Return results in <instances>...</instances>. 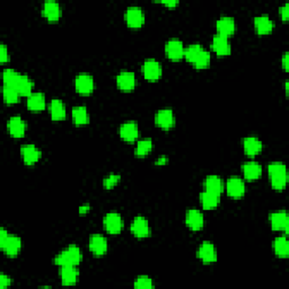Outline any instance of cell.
Wrapping results in <instances>:
<instances>
[{"instance_id": "5bb4252c", "label": "cell", "mask_w": 289, "mask_h": 289, "mask_svg": "<svg viewBox=\"0 0 289 289\" xmlns=\"http://www.w3.org/2000/svg\"><path fill=\"white\" fill-rule=\"evenodd\" d=\"M11 87L15 88L18 91L19 95L30 96L32 94L33 89V81L25 75L17 74L16 78L14 80V83Z\"/></svg>"}, {"instance_id": "f6af8a7d", "label": "cell", "mask_w": 289, "mask_h": 289, "mask_svg": "<svg viewBox=\"0 0 289 289\" xmlns=\"http://www.w3.org/2000/svg\"><path fill=\"white\" fill-rule=\"evenodd\" d=\"M90 206L89 205H83L79 207V214H86L87 211H89Z\"/></svg>"}, {"instance_id": "83f0119b", "label": "cell", "mask_w": 289, "mask_h": 289, "mask_svg": "<svg viewBox=\"0 0 289 289\" xmlns=\"http://www.w3.org/2000/svg\"><path fill=\"white\" fill-rule=\"evenodd\" d=\"M243 147L245 153L248 154L249 156H254L257 155L258 153L261 152L262 149V142L260 141V139L254 137V136H250L247 137L243 140Z\"/></svg>"}, {"instance_id": "8992f818", "label": "cell", "mask_w": 289, "mask_h": 289, "mask_svg": "<svg viewBox=\"0 0 289 289\" xmlns=\"http://www.w3.org/2000/svg\"><path fill=\"white\" fill-rule=\"evenodd\" d=\"M124 16H126L127 24L132 28H139L144 22L142 9L138 6L128 7L126 11V15Z\"/></svg>"}, {"instance_id": "74e56055", "label": "cell", "mask_w": 289, "mask_h": 289, "mask_svg": "<svg viewBox=\"0 0 289 289\" xmlns=\"http://www.w3.org/2000/svg\"><path fill=\"white\" fill-rule=\"evenodd\" d=\"M120 180H121V175L120 174H110L103 180V185L105 189L110 190V189H112L114 185H117L120 182Z\"/></svg>"}, {"instance_id": "3957f363", "label": "cell", "mask_w": 289, "mask_h": 289, "mask_svg": "<svg viewBox=\"0 0 289 289\" xmlns=\"http://www.w3.org/2000/svg\"><path fill=\"white\" fill-rule=\"evenodd\" d=\"M81 261V252L77 245L71 244L55 258V263L59 267L75 266L77 267Z\"/></svg>"}, {"instance_id": "9a60e30c", "label": "cell", "mask_w": 289, "mask_h": 289, "mask_svg": "<svg viewBox=\"0 0 289 289\" xmlns=\"http://www.w3.org/2000/svg\"><path fill=\"white\" fill-rule=\"evenodd\" d=\"M75 87L80 94L87 95L90 94L94 89V79L93 77L87 74H80L76 77Z\"/></svg>"}, {"instance_id": "cb8c5ba5", "label": "cell", "mask_w": 289, "mask_h": 289, "mask_svg": "<svg viewBox=\"0 0 289 289\" xmlns=\"http://www.w3.org/2000/svg\"><path fill=\"white\" fill-rule=\"evenodd\" d=\"M120 136L126 141H134L138 137L139 130H138V124L134 121H128L121 124L120 127Z\"/></svg>"}, {"instance_id": "ee69618b", "label": "cell", "mask_w": 289, "mask_h": 289, "mask_svg": "<svg viewBox=\"0 0 289 289\" xmlns=\"http://www.w3.org/2000/svg\"><path fill=\"white\" fill-rule=\"evenodd\" d=\"M282 67H283V69H285L286 71L288 70V54L286 52L285 55H283L282 57Z\"/></svg>"}, {"instance_id": "4dcf8cb0", "label": "cell", "mask_w": 289, "mask_h": 289, "mask_svg": "<svg viewBox=\"0 0 289 289\" xmlns=\"http://www.w3.org/2000/svg\"><path fill=\"white\" fill-rule=\"evenodd\" d=\"M45 107V98L40 91L32 93L27 99V108L31 111H42Z\"/></svg>"}, {"instance_id": "4fadbf2b", "label": "cell", "mask_w": 289, "mask_h": 289, "mask_svg": "<svg viewBox=\"0 0 289 289\" xmlns=\"http://www.w3.org/2000/svg\"><path fill=\"white\" fill-rule=\"evenodd\" d=\"M117 84H118V87L121 90H124V91L132 90L134 87H136V84H137L136 76H134V74L131 71L123 70L117 76Z\"/></svg>"}, {"instance_id": "ba28073f", "label": "cell", "mask_w": 289, "mask_h": 289, "mask_svg": "<svg viewBox=\"0 0 289 289\" xmlns=\"http://www.w3.org/2000/svg\"><path fill=\"white\" fill-rule=\"evenodd\" d=\"M165 54L171 60H180L184 57V46L179 38H171L165 45Z\"/></svg>"}, {"instance_id": "836d02e7", "label": "cell", "mask_w": 289, "mask_h": 289, "mask_svg": "<svg viewBox=\"0 0 289 289\" xmlns=\"http://www.w3.org/2000/svg\"><path fill=\"white\" fill-rule=\"evenodd\" d=\"M72 118L77 126H83V124L88 123V112L84 105H79V107H75L72 109Z\"/></svg>"}, {"instance_id": "484cf974", "label": "cell", "mask_w": 289, "mask_h": 289, "mask_svg": "<svg viewBox=\"0 0 289 289\" xmlns=\"http://www.w3.org/2000/svg\"><path fill=\"white\" fill-rule=\"evenodd\" d=\"M26 130L25 122L21 117H12L8 121V131L15 138H21L24 136Z\"/></svg>"}, {"instance_id": "e575fe53", "label": "cell", "mask_w": 289, "mask_h": 289, "mask_svg": "<svg viewBox=\"0 0 289 289\" xmlns=\"http://www.w3.org/2000/svg\"><path fill=\"white\" fill-rule=\"evenodd\" d=\"M153 149V141L151 138H144L139 140L137 143V148H136V155L139 157L146 156L147 154L151 152Z\"/></svg>"}, {"instance_id": "ffe728a7", "label": "cell", "mask_w": 289, "mask_h": 289, "mask_svg": "<svg viewBox=\"0 0 289 289\" xmlns=\"http://www.w3.org/2000/svg\"><path fill=\"white\" fill-rule=\"evenodd\" d=\"M42 15L44 16L46 19H49L51 22H56L60 18L61 11L59 4L55 0H47L44 4H43L42 7Z\"/></svg>"}, {"instance_id": "1f68e13d", "label": "cell", "mask_w": 289, "mask_h": 289, "mask_svg": "<svg viewBox=\"0 0 289 289\" xmlns=\"http://www.w3.org/2000/svg\"><path fill=\"white\" fill-rule=\"evenodd\" d=\"M50 113L55 121H60L66 118V107L60 100L55 99L50 103Z\"/></svg>"}, {"instance_id": "7402d4cb", "label": "cell", "mask_w": 289, "mask_h": 289, "mask_svg": "<svg viewBox=\"0 0 289 289\" xmlns=\"http://www.w3.org/2000/svg\"><path fill=\"white\" fill-rule=\"evenodd\" d=\"M79 271L75 266H65L60 269V277L62 285L72 286L78 280Z\"/></svg>"}, {"instance_id": "7bdbcfd3", "label": "cell", "mask_w": 289, "mask_h": 289, "mask_svg": "<svg viewBox=\"0 0 289 289\" xmlns=\"http://www.w3.org/2000/svg\"><path fill=\"white\" fill-rule=\"evenodd\" d=\"M162 4H164L165 6H168V7H174L177 4H179V2H177V0H165V2H162Z\"/></svg>"}, {"instance_id": "d4e9b609", "label": "cell", "mask_w": 289, "mask_h": 289, "mask_svg": "<svg viewBox=\"0 0 289 289\" xmlns=\"http://www.w3.org/2000/svg\"><path fill=\"white\" fill-rule=\"evenodd\" d=\"M274 24L268 15H260L254 17V27L258 34L264 35L269 34L273 30Z\"/></svg>"}, {"instance_id": "5b68a950", "label": "cell", "mask_w": 289, "mask_h": 289, "mask_svg": "<svg viewBox=\"0 0 289 289\" xmlns=\"http://www.w3.org/2000/svg\"><path fill=\"white\" fill-rule=\"evenodd\" d=\"M104 227L110 234H119L123 227L122 217L118 213H109L103 220Z\"/></svg>"}, {"instance_id": "d6986e66", "label": "cell", "mask_w": 289, "mask_h": 289, "mask_svg": "<svg viewBox=\"0 0 289 289\" xmlns=\"http://www.w3.org/2000/svg\"><path fill=\"white\" fill-rule=\"evenodd\" d=\"M21 154L24 160V163L27 164V165H33V164L36 163L41 158V151L38 148H36L34 144H24L21 148Z\"/></svg>"}, {"instance_id": "603a6c76", "label": "cell", "mask_w": 289, "mask_h": 289, "mask_svg": "<svg viewBox=\"0 0 289 289\" xmlns=\"http://www.w3.org/2000/svg\"><path fill=\"white\" fill-rule=\"evenodd\" d=\"M216 27L218 30V34L224 35V36H229L232 35L236 30V24L235 21L229 16H223L220 17L216 23Z\"/></svg>"}, {"instance_id": "2e32d148", "label": "cell", "mask_w": 289, "mask_h": 289, "mask_svg": "<svg viewBox=\"0 0 289 289\" xmlns=\"http://www.w3.org/2000/svg\"><path fill=\"white\" fill-rule=\"evenodd\" d=\"M185 223L192 230H200L204 227V215L198 209H189L185 215Z\"/></svg>"}, {"instance_id": "30bf717a", "label": "cell", "mask_w": 289, "mask_h": 289, "mask_svg": "<svg viewBox=\"0 0 289 289\" xmlns=\"http://www.w3.org/2000/svg\"><path fill=\"white\" fill-rule=\"evenodd\" d=\"M226 191L232 198H240L245 194L244 181L237 176L229 177L226 182Z\"/></svg>"}, {"instance_id": "b9f144b4", "label": "cell", "mask_w": 289, "mask_h": 289, "mask_svg": "<svg viewBox=\"0 0 289 289\" xmlns=\"http://www.w3.org/2000/svg\"><path fill=\"white\" fill-rule=\"evenodd\" d=\"M289 6L288 4H285L282 7H280L279 9V13H280V16L283 19V21H288V16H289Z\"/></svg>"}, {"instance_id": "bcb514c9", "label": "cell", "mask_w": 289, "mask_h": 289, "mask_svg": "<svg viewBox=\"0 0 289 289\" xmlns=\"http://www.w3.org/2000/svg\"><path fill=\"white\" fill-rule=\"evenodd\" d=\"M165 163H167V157L162 156L156 161V165H163V164H165Z\"/></svg>"}, {"instance_id": "7c38bea8", "label": "cell", "mask_w": 289, "mask_h": 289, "mask_svg": "<svg viewBox=\"0 0 289 289\" xmlns=\"http://www.w3.org/2000/svg\"><path fill=\"white\" fill-rule=\"evenodd\" d=\"M0 248L9 257H15L21 251L22 248V240L18 236L15 235H8V237L0 243Z\"/></svg>"}, {"instance_id": "6da1fadb", "label": "cell", "mask_w": 289, "mask_h": 289, "mask_svg": "<svg viewBox=\"0 0 289 289\" xmlns=\"http://www.w3.org/2000/svg\"><path fill=\"white\" fill-rule=\"evenodd\" d=\"M184 57L198 69L207 68L210 64V54L200 44H191L187 46L184 49Z\"/></svg>"}, {"instance_id": "7a4b0ae2", "label": "cell", "mask_w": 289, "mask_h": 289, "mask_svg": "<svg viewBox=\"0 0 289 289\" xmlns=\"http://www.w3.org/2000/svg\"><path fill=\"white\" fill-rule=\"evenodd\" d=\"M269 179H270L273 189L281 191L287 184V168L283 163L273 162L268 166Z\"/></svg>"}, {"instance_id": "52a82bcc", "label": "cell", "mask_w": 289, "mask_h": 289, "mask_svg": "<svg viewBox=\"0 0 289 289\" xmlns=\"http://www.w3.org/2000/svg\"><path fill=\"white\" fill-rule=\"evenodd\" d=\"M155 123L163 129H171L174 127L175 118L171 109H162L155 114Z\"/></svg>"}, {"instance_id": "4316f807", "label": "cell", "mask_w": 289, "mask_h": 289, "mask_svg": "<svg viewBox=\"0 0 289 289\" xmlns=\"http://www.w3.org/2000/svg\"><path fill=\"white\" fill-rule=\"evenodd\" d=\"M242 171L245 179L254 181L259 179L260 175H261L262 168L257 162H248L242 165Z\"/></svg>"}, {"instance_id": "ac0fdd59", "label": "cell", "mask_w": 289, "mask_h": 289, "mask_svg": "<svg viewBox=\"0 0 289 289\" xmlns=\"http://www.w3.org/2000/svg\"><path fill=\"white\" fill-rule=\"evenodd\" d=\"M198 258L205 263H213L217 260V253L214 244L209 240H205L198 250Z\"/></svg>"}, {"instance_id": "f546056e", "label": "cell", "mask_w": 289, "mask_h": 289, "mask_svg": "<svg viewBox=\"0 0 289 289\" xmlns=\"http://www.w3.org/2000/svg\"><path fill=\"white\" fill-rule=\"evenodd\" d=\"M205 190L214 192L217 195H221L224 190V183L218 175H209L205 180Z\"/></svg>"}, {"instance_id": "8fae6325", "label": "cell", "mask_w": 289, "mask_h": 289, "mask_svg": "<svg viewBox=\"0 0 289 289\" xmlns=\"http://www.w3.org/2000/svg\"><path fill=\"white\" fill-rule=\"evenodd\" d=\"M130 229H131V233L139 238L147 237L151 234L148 220L141 216H138L133 219L131 225H130Z\"/></svg>"}, {"instance_id": "9c48e42d", "label": "cell", "mask_w": 289, "mask_h": 289, "mask_svg": "<svg viewBox=\"0 0 289 289\" xmlns=\"http://www.w3.org/2000/svg\"><path fill=\"white\" fill-rule=\"evenodd\" d=\"M270 224L274 230H282L288 233L289 229V217L285 210L274 211L270 215Z\"/></svg>"}, {"instance_id": "60d3db41", "label": "cell", "mask_w": 289, "mask_h": 289, "mask_svg": "<svg viewBox=\"0 0 289 289\" xmlns=\"http://www.w3.org/2000/svg\"><path fill=\"white\" fill-rule=\"evenodd\" d=\"M11 283H12L11 278L6 276V274H4V273L0 274V287H2V289H5L6 287H8L9 285H11Z\"/></svg>"}, {"instance_id": "d590c367", "label": "cell", "mask_w": 289, "mask_h": 289, "mask_svg": "<svg viewBox=\"0 0 289 289\" xmlns=\"http://www.w3.org/2000/svg\"><path fill=\"white\" fill-rule=\"evenodd\" d=\"M3 95H4L5 102L8 104H14V103L18 102V98H19L18 91L14 87H11V86L4 85Z\"/></svg>"}, {"instance_id": "d6a6232c", "label": "cell", "mask_w": 289, "mask_h": 289, "mask_svg": "<svg viewBox=\"0 0 289 289\" xmlns=\"http://www.w3.org/2000/svg\"><path fill=\"white\" fill-rule=\"evenodd\" d=\"M273 250L278 257L280 258H287L289 255V242L285 235L278 236V237L273 240Z\"/></svg>"}, {"instance_id": "ab89813d", "label": "cell", "mask_w": 289, "mask_h": 289, "mask_svg": "<svg viewBox=\"0 0 289 289\" xmlns=\"http://www.w3.org/2000/svg\"><path fill=\"white\" fill-rule=\"evenodd\" d=\"M9 59V56H8V51H7V46L5 44L0 45V61L5 64V62H7Z\"/></svg>"}, {"instance_id": "f35d334b", "label": "cell", "mask_w": 289, "mask_h": 289, "mask_svg": "<svg viewBox=\"0 0 289 289\" xmlns=\"http://www.w3.org/2000/svg\"><path fill=\"white\" fill-rule=\"evenodd\" d=\"M18 72H16L14 69H5L4 74H3V78H4V85L6 86H12L14 80H15L16 76Z\"/></svg>"}, {"instance_id": "f1b7e54d", "label": "cell", "mask_w": 289, "mask_h": 289, "mask_svg": "<svg viewBox=\"0 0 289 289\" xmlns=\"http://www.w3.org/2000/svg\"><path fill=\"white\" fill-rule=\"evenodd\" d=\"M201 205L205 209H214L220 202V196L210 191H204L200 195Z\"/></svg>"}, {"instance_id": "8d00e7d4", "label": "cell", "mask_w": 289, "mask_h": 289, "mask_svg": "<svg viewBox=\"0 0 289 289\" xmlns=\"http://www.w3.org/2000/svg\"><path fill=\"white\" fill-rule=\"evenodd\" d=\"M134 287L140 289H151L154 287V283L149 277L140 276L136 279V281H134Z\"/></svg>"}, {"instance_id": "44dd1931", "label": "cell", "mask_w": 289, "mask_h": 289, "mask_svg": "<svg viewBox=\"0 0 289 289\" xmlns=\"http://www.w3.org/2000/svg\"><path fill=\"white\" fill-rule=\"evenodd\" d=\"M211 46H213L216 54L219 56H228L230 54V50H232L228 38L220 34H217L213 37Z\"/></svg>"}, {"instance_id": "e0dca14e", "label": "cell", "mask_w": 289, "mask_h": 289, "mask_svg": "<svg viewBox=\"0 0 289 289\" xmlns=\"http://www.w3.org/2000/svg\"><path fill=\"white\" fill-rule=\"evenodd\" d=\"M89 250L95 255H103L108 251V240L103 235L94 234L89 238Z\"/></svg>"}, {"instance_id": "277c9868", "label": "cell", "mask_w": 289, "mask_h": 289, "mask_svg": "<svg viewBox=\"0 0 289 289\" xmlns=\"http://www.w3.org/2000/svg\"><path fill=\"white\" fill-rule=\"evenodd\" d=\"M141 72L144 78L155 81L162 76V67L157 60L148 59L142 64Z\"/></svg>"}]
</instances>
